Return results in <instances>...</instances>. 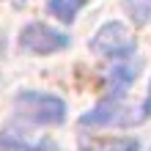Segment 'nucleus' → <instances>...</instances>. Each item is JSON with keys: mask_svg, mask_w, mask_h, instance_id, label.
Here are the masks:
<instances>
[{"mask_svg": "<svg viewBox=\"0 0 151 151\" xmlns=\"http://www.w3.org/2000/svg\"><path fill=\"white\" fill-rule=\"evenodd\" d=\"M17 115L30 124H60L66 118V104L50 93L22 91L17 96Z\"/></svg>", "mask_w": 151, "mask_h": 151, "instance_id": "nucleus-1", "label": "nucleus"}, {"mask_svg": "<svg viewBox=\"0 0 151 151\" xmlns=\"http://www.w3.org/2000/svg\"><path fill=\"white\" fill-rule=\"evenodd\" d=\"M91 50L104 58H129L135 52V39L121 22H107L91 41Z\"/></svg>", "mask_w": 151, "mask_h": 151, "instance_id": "nucleus-2", "label": "nucleus"}, {"mask_svg": "<svg viewBox=\"0 0 151 151\" xmlns=\"http://www.w3.org/2000/svg\"><path fill=\"white\" fill-rule=\"evenodd\" d=\"M19 44H22V50H28V52L50 55V52H58V50L69 47V36H63L60 30L50 28V25L33 22V25H28V28H22Z\"/></svg>", "mask_w": 151, "mask_h": 151, "instance_id": "nucleus-3", "label": "nucleus"}, {"mask_svg": "<svg viewBox=\"0 0 151 151\" xmlns=\"http://www.w3.org/2000/svg\"><path fill=\"white\" fill-rule=\"evenodd\" d=\"M127 121L129 118L124 115L118 99H104V102H99L96 110L83 115V127H102V124H121V127H127Z\"/></svg>", "mask_w": 151, "mask_h": 151, "instance_id": "nucleus-4", "label": "nucleus"}, {"mask_svg": "<svg viewBox=\"0 0 151 151\" xmlns=\"http://www.w3.org/2000/svg\"><path fill=\"white\" fill-rule=\"evenodd\" d=\"M44 140L41 143H33L22 135L17 127H6L0 129V151H44Z\"/></svg>", "mask_w": 151, "mask_h": 151, "instance_id": "nucleus-5", "label": "nucleus"}, {"mask_svg": "<svg viewBox=\"0 0 151 151\" xmlns=\"http://www.w3.org/2000/svg\"><path fill=\"white\" fill-rule=\"evenodd\" d=\"M137 69H140L137 63H135V66H132V63H127V66H115L113 72L107 74V88H110L113 93H124V91L132 85V80L137 77Z\"/></svg>", "mask_w": 151, "mask_h": 151, "instance_id": "nucleus-6", "label": "nucleus"}, {"mask_svg": "<svg viewBox=\"0 0 151 151\" xmlns=\"http://www.w3.org/2000/svg\"><path fill=\"white\" fill-rule=\"evenodd\" d=\"M83 151H137V140L118 137V140H96V143L83 146Z\"/></svg>", "mask_w": 151, "mask_h": 151, "instance_id": "nucleus-7", "label": "nucleus"}, {"mask_svg": "<svg viewBox=\"0 0 151 151\" xmlns=\"http://www.w3.org/2000/svg\"><path fill=\"white\" fill-rule=\"evenodd\" d=\"M88 3V0H50V11L58 17L60 22H72L74 14Z\"/></svg>", "mask_w": 151, "mask_h": 151, "instance_id": "nucleus-8", "label": "nucleus"}, {"mask_svg": "<svg viewBox=\"0 0 151 151\" xmlns=\"http://www.w3.org/2000/svg\"><path fill=\"white\" fill-rule=\"evenodd\" d=\"M124 8L132 17L135 25H148L151 22V0H124Z\"/></svg>", "mask_w": 151, "mask_h": 151, "instance_id": "nucleus-9", "label": "nucleus"}, {"mask_svg": "<svg viewBox=\"0 0 151 151\" xmlns=\"http://www.w3.org/2000/svg\"><path fill=\"white\" fill-rule=\"evenodd\" d=\"M143 115H151V88H148V96H146V104H143Z\"/></svg>", "mask_w": 151, "mask_h": 151, "instance_id": "nucleus-10", "label": "nucleus"}]
</instances>
